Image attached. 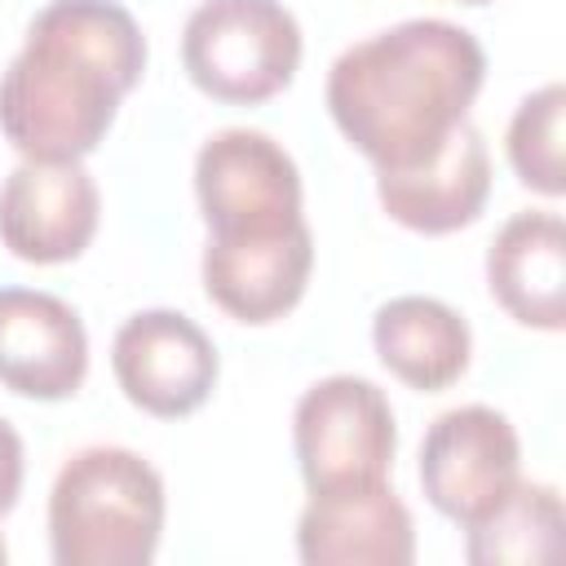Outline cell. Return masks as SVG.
Here are the masks:
<instances>
[{
  "instance_id": "4fadbf2b",
  "label": "cell",
  "mask_w": 566,
  "mask_h": 566,
  "mask_svg": "<svg viewBox=\"0 0 566 566\" xmlns=\"http://www.w3.org/2000/svg\"><path fill=\"white\" fill-rule=\"evenodd\" d=\"M376 195L380 208L416 234H451L473 226L491 195V155L482 133L469 119L455 124L429 159L376 172Z\"/></svg>"
},
{
  "instance_id": "9a60e30c",
  "label": "cell",
  "mask_w": 566,
  "mask_h": 566,
  "mask_svg": "<svg viewBox=\"0 0 566 566\" xmlns=\"http://www.w3.org/2000/svg\"><path fill=\"white\" fill-rule=\"evenodd\" d=\"M371 345L380 363L411 389L438 394L469 367V323L438 296H394L371 318Z\"/></svg>"
},
{
  "instance_id": "e0dca14e",
  "label": "cell",
  "mask_w": 566,
  "mask_h": 566,
  "mask_svg": "<svg viewBox=\"0 0 566 566\" xmlns=\"http://www.w3.org/2000/svg\"><path fill=\"white\" fill-rule=\"evenodd\" d=\"M562 111H566V88L553 80L535 93L522 97L509 124V164L522 177V186L557 199L566 190L562 172Z\"/></svg>"
},
{
  "instance_id": "5b68a950",
  "label": "cell",
  "mask_w": 566,
  "mask_h": 566,
  "mask_svg": "<svg viewBox=\"0 0 566 566\" xmlns=\"http://www.w3.org/2000/svg\"><path fill=\"white\" fill-rule=\"evenodd\" d=\"M292 447L310 495L385 482L398 447L394 407L363 376H323L296 398Z\"/></svg>"
},
{
  "instance_id": "8992f818",
  "label": "cell",
  "mask_w": 566,
  "mask_h": 566,
  "mask_svg": "<svg viewBox=\"0 0 566 566\" xmlns=\"http://www.w3.org/2000/svg\"><path fill=\"white\" fill-rule=\"evenodd\" d=\"M195 195L208 234H243L301 221V172L292 155L256 128H221L199 146Z\"/></svg>"
},
{
  "instance_id": "277c9868",
  "label": "cell",
  "mask_w": 566,
  "mask_h": 566,
  "mask_svg": "<svg viewBox=\"0 0 566 566\" xmlns=\"http://www.w3.org/2000/svg\"><path fill=\"white\" fill-rule=\"evenodd\" d=\"M181 66L217 102L256 106L301 66V27L279 0H203L181 31Z\"/></svg>"
},
{
  "instance_id": "5bb4252c",
  "label": "cell",
  "mask_w": 566,
  "mask_h": 566,
  "mask_svg": "<svg viewBox=\"0 0 566 566\" xmlns=\"http://www.w3.org/2000/svg\"><path fill=\"white\" fill-rule=\"evenodd\" d=\"M491 296L526 327L566 323V226L557 212H517L486 248Z\"/></svg>"
},
{
  "instance_id": "d6986e66",
  "label": "cell",
  "mask_w": 566,
  "mask_h": 566,
  "mask_svg": "<svg viewBox=\"0 0 566 566\" xmlns=\"http://www.w3.org/2000/svg\"><path fill=\"white\" fill-rule=\"evenodd\" d=\"M460 4H486V0H460Z\"/></svg>"
},
{
  "instance_id": "7a4b0ae2",
  "label": "cell",
  "mask_w": 566,
  "mask_h": 566,
  "mask_svg": "<svg viewBox=\"0 0 566 566\" xmlns=\"http://www.w3.org/2000/svg\"><path fill=\"white\" fill-rule=\"evenodd\" d=\"M486 80V53L473 31L442 18H411L349 44L327 71V111L336 128L376 164V172L429 159Z\"/></svg>"
},
{
  "instance_id": "ffe728a7",
  "label": "cell",
  "mask_w": 566,
  "mask_h": 566,
  "mask_svg": "<svg viewBox=\"0 0 566 566\" xmlns=\"http://www.w3.org/2000/svg\"><path fill=\"white\" fill-rule=\"evenodd\" d=\"M0 562H4V539H0Z\"/></svg>"
},
{
  "instance_id": "3957f363",
  "label": "cell",
  "mask_w": 566,
  "mask_h": 566,
  "mask_svg": "<svg viewBox=\"0 0 566 566\" xmlns=\"http://www.w3.org/2000/svg\"><path fill=\"white\" fill-rule=\"evenodd\" d=\"M164 535V478L128 447L75 451L49 491L57 566H146Z\"/></svg>"
},
{
  "instance_id": "6da1fadb",
  "label": "cell",
  "mask_w": 566,
  "mask_h": 566,
  "mask_svg": "<svg viewBox=\"0 0 566 566\" xmlns=\"http://www.w3.org/2000/svg\"><path fill=\"white\" fill-rule=\"evenodd\" d=\"M146 71V40L115 0H49L0 75V133L22 159H84Z\"/></svg>"
},
{
  "instance_id": "ba28073f",
  "label": "cell",
  "mask_w": 566,
  "mask_h": 566,
  "mask_svg": "<svg viewBox=\"0 0 566 566\" xmlns=\"http://www.w3.org/2000/svg\"><path fill=\"white\" fill-rule=\"evenodd\" d=\"M111 367L124 398L164 420L190 416L217 385V349L181 310H142L124 318L111 340Z\"/></svg>"
},
{
  "instance_id": "30bf717a",
  "label": "cell",
  "mask_w": 566,
  "mask_h": 566,
  "mask_svg": "<svg viewBox=\"0 0 566 566\" xmlns=\"http://www.w3.org/2000/svg\"><path fill=\"white\" fill-rule=\"evenodd\" d=\"M203 292L239 323L283 318L314 270V234L301 221L243 234H208L203 243Z\"/></svg>"
},
{
  "instance_id": "8fae6325",
  "label": "cell",
  "mask_w": 566,
  "mask_h": 566,
  "mask_svg": "<svg viewBox=\"0 0 566 566\" xmlns=\"http://www.w3.org/2000/svg\"><path fill=\"white\" fill-rule=\"evenodd\" d=\"M88 371V336L80 314L35 287H0V385L57 402L84 385Z\"/></svg>"
},
{
  "instance_id": "9c48e42d",
  "label": "cell",
  "mask_w": 566,
  "mask_h": 566,
  "mask_svg": "<svg viewBox=\"0 0 566 566\" xmlns=\"http://www.w3.org/2000/svg\"><path fill=\"white\" fill-rule=\"evenodd\" d=\"M97 181L80 159H22L0 186V243L18 261H75L97 234Z\"/></svg>"
},
{
  "instance_id": "7c38bea8",
  "label": "cell",
  "mask_w": 566,
  "mask_h": 566,
  "mask_svg": "<svg viewBox=\"0 0 566 566\" xmlns=\"http://www.w3.org/2000/svg\"><path fill=\"white\" fill-rule=\"evenodd\" d=\"M296 553L310 566H411V509L389 482L314 491L296 522Z\"/></svg>"
},
{
  "instance_id": "2e32d148",
  "label": "cell",
  "mask_w": 566,
  "mask_h": 566,
  "mask_svg": "<svg viewBox=\"0 0 566 566\" xmlns=\"http://www.w3.org/2000/svg\"><path fill=\"white\" fill-rule=\"evenodd\" d=\"M464 557L473 566H531L562 553V495L548 482H513L486 513L464 522Z\"/></svg>"
},
{
  "instance_id": "ac0fdd59",
  "label": "cell",
  "mask_w": 566,
  "mask_h": 566,
  "mask_svg": "<svg viewBox=\"0 0 566 566\" xmlns=\"http://www.w3.org/2000/svg\"><path fill=\"white\" fill-rule=\"evenodd\" d=\"M22 473H27V455H22V438L18 429L0 416V513H9L18 504L22 491Z\"/></svg>"
},
{
  "instance_id": "52a82bcc",
  "label": "cell",
  "mask_w": 566,
  "mask_h": 566,
  "mask_svg": "<svg viewBox=\"0 0 566 566\" xmlns=\"http://www.w3.org/2000/svg\"><path fill=\"white\" fill-rule=\"evenodd\" d=\"M522 473V442L509 416L495 407L469 402L442 411L420 442V486L424 500L451 517L473 522L486 513Z\"/></svg>"
}]
</instances>
